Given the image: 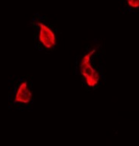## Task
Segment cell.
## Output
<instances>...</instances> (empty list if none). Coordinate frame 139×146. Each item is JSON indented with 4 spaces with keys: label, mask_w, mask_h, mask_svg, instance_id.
<instances>
[{
    "label": "cell",
    "mask_w": 139,
    "mask_h": 146,
    "mask_svg": "<svg viewBox=\"0 0 139 146\" xmlns=\"http://www.w3.org/2000/svg\"><path fill=\"white\" fill-rule=\"evenodd\" d=\"M95 52L96 49H93L91 51L86 54L80 60L79 65L80 74L84 77L86 84L90 87L96 86L100 80L99 72L92 64V58Z\"/></svg>",
    "instance_id": "obj_1"
},
{
    "label": "cell",
    "mask_w": 139,
    "mask_h": 146,
    "mask_svg": "<svg viewBox=\"0 0 139 146\" xmlns=\"http://www.w3.org/2000/svg\"><path fill=\"white\" fill-rule=\"evenodd\" d=\"M33 98V94L29 85L27 81H23L20 84L17 89L15 96V103L19 104H28Z\"/></svg>",
    "instance_id": "obj_3"
},
{
    "label": "cell",
    "mask_w": 139,
    "mask_h": 146,
    "mask_svg": "<svg viewBox=\"0 0 139 146\" xmlns=\"http://www.w3.org/2000/svg\"><path fill=\"white\" fill-rule=\"evenodd\" d=\"M126 2L132 9H139V0H126Z\"/></svg>",
    "instance_id": "obj_4"
},
{
    "label": "cell",
    "mask_w": 139,
    "mask_h": 146,
    "mask_svg": "<svg viewBox=\"0 0 139 146\" xmlns=\"http://www.w3.org/2000/svg\"><path fill=\"white\" fill-rule=\"evenodd\" d=\"M38 27V38L40 43L47 49H52L57 44V38L53 30L43 22L37 23Z\"/></svg>",
    "instance_id": "obj_2"
}]
</instances>
